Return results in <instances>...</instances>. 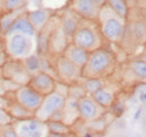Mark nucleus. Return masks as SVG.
Instances as JSON below:
<instances>
[{"instance_id": "nucleus-4", "label": "nucleus", "mask_w": 146, "mask_h": 137, "mask_svg": "<svg viewBox=\"0 0 146 137\" xmlns=\"http://www.w3.org/2000/svg\"><path fill=\"white\" fill-rule=\"evenodd\" d=\"M5 38V52L9 59L14 60H24L28 55L33 54L34 42L33 37L27 35L15 33L11 35H3Z\"/></svg>"}, {"instance_id": "nucleus-24", "label": "nucleus", "mask_w": 146, "mask_h": 137, "mask_svg": "<svg viewBox=\"0 0 146 137\" xmlns=\"http://www.w3.org/2000/svg\"><path fill=\"white\" fill-rule=\"evenodd\" d=\"M131 34L135 39H137V42H144L145 39V25L144 23H135L133 25L131 28Z\"/></svg>"}, {"instance_id": "nucleus-21", "label": "nucleus", "mask_w": 146, "mask_h": 137, "mask_svg": "<svg viewBox=\"0 0 146 137\" xmlns=\"http://www.w3.org/2000/svg\"><path fill=\"white\" fill-rule=\"evenodd\" d=\"M80 84L87 94L91 96L97 90H99L100 88L105 86L106 82H105V79H100V78H82V82Z\"/></svg>"}, {"instance_id": "nucleus-26", "label": "nucleus", "mask_w": 146, "mask_h": 137, "mask_svg": "<svg viewBox=\"0 0 146 137\" xmlns=\"http://www.w3.org/2000/svg\"><path fill=\"white\" fill-rule=\"evenodd\" d=\"M109 108L111 109V111H112V114L115 116H121L124 114V111H125V104H124V102L118 100L117 98L113 100V102L110 104Z\"/></svg>"}, {"instance_id": "nucleus-11", "label": "nucleus", "mask_w": 146, "mask_h": 137, "mask_svg": "<svg viewBox=\"0 0 146 137\" xmlns=\"http://www.w3.org/2000/svg\"><path fill=\"white\" fill-rule=\"evenodd\" d=\"M27 84L31 86L33 89H35L36 91H38L40 94L46 96L56 90L57 82L50 73L42 70V71H38L31 75Z\"/></svg>"}, {"instance_id": "nucleus-2", "label": "nucleus", "mask_w": 146, "mask_h": 137, "mask_svg": "<svg viewBox=\"0 0 146 137\" xmlns=\"http://www.w3.org/2000/svg\"><path fill=\"white\" fill-rule=\"evenodd\" d=\"M97 23L104 39L115 44H120L124 42L127 19L118 16L107 5L100 8Z\"/></svg>"}, {"instance_id": "nucleus-20", "label": "nucleus", "mask_w": 146, "mask_h": 137, "mask_svg": "<svg viewBox=\"0 0 146 137\" xmlns=\"http://www.w3.org/2000/svg\"><path fill=\"white\" fill-rule=\"evenodd\" d=\"M45 122H46L50 135L63 136V135H69L71 133L70 126L63 120H47Z\"/></svg>"}, {"instance_id": "nucleus-22", "label": "nucleus", "mask_w": 146, "mask_h": 137, "mask_svg": "<svg viewBox=\"0 0 146 137\" xmlns=\"http://www.w3.org/2000/svg\"><path fill=\"white\" fill-rule=\"evenodd\" d=\"M106 5L120 17L127 19L129 16V6L126 0H107Z\"/></svg>"}, {"instance_id": "nucleus-30", "label": "nucleus", "mask_w": 146, "mask_h": 137, "mask_svg": "<svg viewBox=\"0 0 146 137\" xmlns=\"http://www.w3.org/2000/svg\"><path fill=\"white\" fill-rule=\"evenodd\" d=\"M141 114H142V108H139L137 111H136V114H135V116H134V119L137 120L139 117H141Z\"/></svg>"}, {"instance_id": "nucleus-31", "label": "nucleus", "mask_w": 146, "mask_h": 137, "mask_svg": "<svg viewBox=\"0 0 146 137\" xmlns=\"http://www.w3.org/2000/svg\"><path fill=\"white\" fill-rule=\"evenodd\" d=\"M3 13V0H0V15Z\"/></svg>"}, {"instance_id": "nucleus-25", "label": "nucleus", "mask_w": 146, "mask_h": 137, "mask_svg": "<svg viewBox=\"0 0 146 137\" xmlns=\"http://www.w3.org/2000/svg\"><path fill=\"white\" fill-rule=\"evenodd\" d=\"M27 0H3V13L24 8Z\"/></svg>"}, {"instance_id": "nucleus-17", "label": "nucleus", "mask_w": 146, "mask_h": 137, "mask_svg": "<svg viewBox=\"0 0 146 137\" xmlns=\"http://www.w3.org/2000/svg\"><path fill=\"white\" fill-rule=\"evenodd\" d=\"M26 16L28 18V20L31 21L32 26L34 27V29H35V32L37 34V33H40L45 28L47 23L50 21L51 13L47 9L38 8V9H35V10H32V11L27 13Z\"/></svg>"}, {"instance_id": "nucleus-23", "label": "nucleus", "mask_w": 146, "mask_h": 137, "mask_svg": "<svg viewBox=\"0 0 146 137\" xmlns=\"http://www.w3.org/2000/svg\"><path fill=\"white\" fill-rule=\"evenodd\" d=\"M21 61H23L25 68H26V70L28 71V73L31 75L38 72V71H42V61L39 60L38 56L34 55V54L28 55L27 57H25Z\"/></svg>"}, {"instance_id": "nucleus-7", "label": "nucleus", "mask_w": 146, "mask_h": 137, "mask_svg": "<svg viewBox=\"0 0 146 137\" xmlns=\"http://www.w3.org/2000/svg\"><path fill=\"white\" fill-rule=\"evenodd\" d=\"M81 70L82 68L74 64L64 55H57L55 61V71L57 78L62 83H65L66 86L76 84L80 81V79H82Z\"/></svg>"}, {"instance_id": "nucleus-5", "label": "nucleus", "mask_w": 146, "mask_h": 137, "mask_svg": "<svg viewBox=\"0 0 146 137\" xmlns=\"http://www.w3.org/2000/svg\"><path fill=\"white\" fill-rule=\"evenodd\" d=\"M65 102H66V96L55 90L43 97V100L39 107L34 112V118L45 122L51 119L55 112L63 110Z\"/></svg>"}, {"instance_id": "nucleus-10", "label": "nucleus", "mask_w": 146, "mask_h": 137, "mask_svg": "<svg viewBox=\"0 0 146 137\" xmlns=\"http://www.w3.org/2000/svg\"><path fill=\"white\" fill-rule=\"evenodd\" d=\"M14 128L17 133V136L21 137H40L44 136L45 133H48L46 122L34 117L29 119L18 120Z\"/></svg>"}, {"instance_id": "nucleus-12", "label": "nucleus", "mask_w": 146, "mask_h": 137, "mask_svg": "<svg viewBox=\"0 0 146 137\" xmlns=\"http://www.w3.org/2000/svg\"><path fill=\"white\" fill-rule=\"evenodd\" d=\"M71 9L81 18L97 21L100 8L93 2V0H72Z\"/></svg>"}, {"instance_id": "nucleus-16", "label": "nucleus", "mask_w": 146, "mask_h": 137, "mask_svg": "<svg viewBox=\"0 0 146 137\" xmlns=\"http://www.w3.org/2000/svg\"><path fill=\"white\" fill-rule=\"evenodd\" d=\"M80 19H81V18L79 17L71 8H70L69 10H66L65 14L60 18V24H58V26H60V28L62 29V32L64 33V35H65L70 41H71V38H72L73 34H74V32H75V29H76V27H78V25H79V23H80Z\"/></svg>"}, {"instance_id": "nucleus-29", "label": "nucleus", "mask_w": 146, "mask_h": 137, "mask_svg": "<svg viewBox=\"0 0 146 137\" xmlns=\"http://www.w3.org/2000/svg\"><path fill=\"white\" fill-rule=\"evenodd\" d=\"M93 2L99 7V8H101V7H104V6H106V3H107V0H93Z\"/></svg>"}, {"instance_id": "nucleus-8", "label": "nucleus", "mask_w": 146, "mask_h": 137, "mask_svg": "<svg viewBox=\"0 0 146 137\" xmlns=\"http://www.w3.org/2000/svg\"><path fill=\"white\" fill-rule=\"evenodd\" d=\"M0 71L6 80L11 81L17 86L27 84L31 78V74L26 70L21 60L8 59L6 63L0 68Z\"/></svg>"}, {"instance_id": "nucleus-19", "label": "nucleus", "mask_w": 146, "mask_h": 137, "mask_svg": "<svg viewBox=\"0 0 146 137\" xmlns=\"http://www.w3.org/2000/svg\"><path fill=\"white\" fill-rule=\"evenodd\" d=\"M7 114H8V116L15 118L16 120H25L34 117V114L32 111L27 110L26 108H24L21 104H19L16 101L11 102L8 106Z\"/></svg>"}, {"instance_id": "nucleus-14", "label": "nucleus", "mask_w": 146, "mask_h": 137, "mask_svg": "<svg viewBox=\"0 0 146 137\" xmlns=\"http://www.w3.org/2000/svg\"><path fill=\"white\" fill-rule=\"evenodd\" d=\"M15 33H20V34L27 35L31 37H34L36 35V32H35L34 27L32 26L31 21L28 20L26 14H20L19 16L15 18L3 35H11Z\"/></svg>"}, {"instance_id": "nucleus-3", "label": "nucleus", "mask_w": 146, "mask_h": 137, "mask_svg": "<svg viewBox=\"0 0 146 137\" xmlns=\"http://www.w3.org/2000/svg\"><path fill=\"white\" fill-rule=\"evenodd\" d=\"M104 37L100 33L97 21L80 19V23L73 34L71 42L76 46L92 52L102 46Z\"/></svg>"}, {"instance_id": "nucleus-32", "label": "nucleus", "mask_w": 146, "mask_h": 137, "mask_svg": "<svg viewBox=\"0 0 146 137\" xmlns=\"http://www.w3.org/2000/svg\"><path fill=\"white\" fill-rule=\"evenodd\" d=\"M2 38V32H1V27H0V39Z\"/></svg>"}, {"instance_id": "nucleus-27", "label": "nucleus", "mask_w": 146, "mask_h": 137, "mask_svg": "<svg viewBox=\"0 0 146 137\" xmlns=\"http://www.w3.org/2000/svg\"><path fill=\"white\" fill-rule=\"evenodd\" d=\"M2 135H3V136L16 137L17 136V133H16V130H15V128H14V127L9 126V127H7V128L3 130V134H2Z\"/></svg>"}, {"instance_id": "nucleus-1", "label": "nucleus", "mask_w": 146, "mask_h": 137, "mask_svg": "<svg viewBox=\"0 0 146 137\" xmlns=\"http://www.w3.org/2000/svg\"><path fill=\"white\" fill-rule=\"evenodd\" d=\"M116 63L115 54L101 46L89 53L88 61L81 70V75L82 78L106 79L113 73Z\"/></svg>"}, {"instance_id": "nucleus-18", "label": "nucleus", "mask_w": 146, "mask_h": 137, "mask_svg": "<svg viewBox=\"0 0 146 137\" xmlns=\"http://www.w3.org/2000/svg\"><path fill=\"white\" fill-rule=\"evenodd\" d=\"M91 97L101 107L108 109L110 107V104L113 102V100L116 99V93L113 92V90L109 89L108 86H106V84H105L102 88L97 90L94 93H92Z\"/></svg>"}, {"instance_id": "nucleus-15", "label": "nucleus", "mask_w": 146, "mask_h": 137, "mask_svg": "<svg viewBox=\"0 0 146 137\" xmlns=\"http://www.w3.org/2000/svg\"><path fill=\"white\" fill-rule=\"evenodd\" d=\"M89 53L90 52L86 51L84 49H82L80 46H76L72 42H69L68 45L64 47V50L62 52V55H64L71 62H73L74 64H76L78 67L82 68L88 61Z\"/></svg>"}, {"instance_id": "nucleus-28", "label": "nucleus", "mask_w": 146, "mask_h": 137, "mask_svg": "<svg viewBox=\"0 0 146 137\" xmlns=\"http://www.w3.org/2000/svg\"><path fill=\"white\" fill-rule=\"evenodd\" d=\"M138 99H139V101L142 102V104H145L146 103V93H145V91H144V90L142 91V93H139Z\"/></svg>"}, {"instance_id": "nucleus-13", "label": "nucleus", "mask_w": 146, "mask_h": 137, "mask_svg": "<svg viewBox=\"0 0 146 137\" xmlns=\"http://www.w3.org/2000/svg\"><path fill=\"white\" fill-rule=\"evenodd\" d=\"M124 79L129 80L130 82H141L145 81L146 79V63L144 60H133L126 67Z\"/></svg>"}, {"instance_id": "nucleus-9", "label": "nucleus", "mask_w": 146, "mask_h": 137, "mask_svg": "<svg viewBox=\"0 0 146 137\" xmlns=\"http://www.w3.org/2000/svg\"><path fill=\"white\" fill-rule=\"evenodd\" d=\"M14 94H15V101L21 104L27 110L32 111L33 114L39 107L44 97L43 94H40L38 91H36L28 84L18 86V88H16Z\"/></svg>"}, {"instance_id": "nucleus-6", "label": "nucleus", "mask_w": 146, "mask_h": 137, "mask_svg": "<svg viewBox=\"0 0 146 137\" xmlns=\"http://www.w3.org/2000/svg\"><path fill=\"white\" fill-rule=\"evenodd\" d=\"M106 111L107 109L101 107L90 94H84L76 100L78 118L84 122H92L102 118Z\"/></svg>"}]
</instances>
